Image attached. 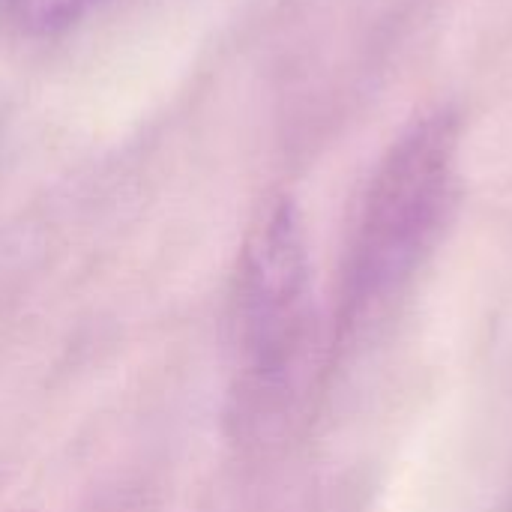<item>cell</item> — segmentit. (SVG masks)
Wrapping results in <instances>:
<instances>
[{
  "instance_id": "1",
  "label": "cell",
  "mask_w": 512,
  "mask_h": 512,
  "mask_svg": "<svg viewBox=\"0 0 512 512\" xmlns=\"http://www.w3.org/2000/svg\"><path fill=\"white\" fill-rule=\"evenodd\" d=\"M459 120L420 117L378 165L345 264V324L387 303L435 246L456 192Z\"/></svg>"
},
{
  "instance_id": "2",
  "label": "cell",
  "mask_w": 512,
  "mask_h": 512,
  "mask_svg": "<svg viewBox=\"0 0 512 512\" xmlns=\"http://www.w3.org/2000/svg\"><path fill=\"white\" fill-rule=\"evenodd\" d=\"M246 372L258 393H282L312 333V270L303 222L288 198L270 201L249 228L237 276Z\"/></svg>"
},
{
  "instance_id": "3",
  "label": "cell",
  "mask_w": 512,
  "mask_h": 512,
  "mask_svg": "<svg viewBox=\"0 0 512 512\" xmlns=\"http://www.w3.org/2000/svg\"><path fill=\"white\" fill-rule=\"evenodd\" d=\"M105 0H3L6 18L27 36H54L84 21Z\"/></svg>"
}]
</instances>
